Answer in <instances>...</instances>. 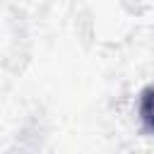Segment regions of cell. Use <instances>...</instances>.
I'll use <instances>...</instances> for the list:
<instances>
[{
	"label": "cell",
	"instance_id": "cell-1",
	"mask_svg": "<svg viewBox=\"0 0 154 154\" xmlns=\"http://www.w3.org/2000/svg\"><path fill=\"white\" fill-rule=\"evenodd\" d=\"M140 118L147 125V130L154 132V84L144 87L140 94Z\"/></svg>",
	"mask_w": 154,
	"mask_h": 154
}]
</instances>
